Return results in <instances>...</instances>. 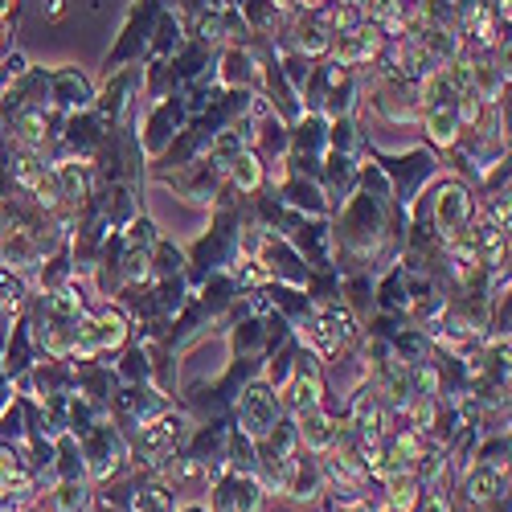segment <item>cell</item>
I'll return each mask as SVG.
<instances>
[{"mask_svg": "<svg viewBox=\"0 0 512 512\" xmlns=\"http://www.w3.org/2000/svg\"><path fill=\"white\" fill-rule=\"evenodd\" d=\"M41 345H46L54 357L70 353L74 349V336H78V324H82V304L78 295L70 291H50L46 304H41Z\"/></svg>", "mask_w": 512, "mask_h": 512, "instance_id": "cell-1", "label": "cell"}, {"mask_svg": "<svg viewBox=\"0 0 512 512\" xmlns=\"http://www.w3.org/2000/svg\"><path fill=\"white\" fill-rule=\"evenodd\" d=\"M238 418H242L246 439H254V443H263L275 431V422H279V398H275V390L267 386V381H254V386L242 394Z\"/></svg>", "mask_w": 512, "mask_h": 512, "instance_id": "cell-2", "label": "cell"}, {"mask_svg": "<svg viewBox=\"0 0 512 512\" xmlns=\"http://www.w3.org/2000/svg\"><path fill=\"white\" fill-rule=\"evenodd\" d=\"M127 340V320L119 316V312H103L99 320H91V324H78V336H74V357L78 361H91V357H99L103 349H119Z\"/></svg>", "mask_w": 512, "mask_h": 512, "instance_id": "cell-3", "label": "cell"}, {"mask_svg": "<svg viewBox=\"0 0 512 512\" xmlns=\"http://www.w3.org/2000/svg\"><path fill=\"white\" fill-rule=\"evenodd\" d=\"M435 226H439V238L443 242H455V238H467V226H472V197H467L463 185H443L435 193Z\"/></svg>", "mask_w": 512, "mask_h": 512, "instance_id": "cell-4", "label": "cell"}, {"mask_svg": "<svg viewBox=\"0 0 512 512\" xmlns=\"http://www.w3.org/2000/svg\"><path fill=\"white\" fill-rule=\"evenodd\" d=\"M185 418H160V422H144V435H140V451L152 459H168L177 451V443L185 439Z\"/></svg>", "mask_w": 512, "mask_h": 512, "instance_id": "cell-5", "label": "cell"}, {"mask_svg": "<svg viewBox=\"0 0 512 512\" xmlns=\"http://www.w3.org/2000/svg\"><path fill=\"white\" fill-rule=\"evenodd\" d=\"M82 459H91L87 467H91V476H95V480H107L115 467H119V459H123L119 435L111 431V426H99V431L91 435V443H87V451H82Z\"/></svg>", "mask_w": 512, "mask_h": 512, "instance_id": "cell-6", "label": "cell"}, {"mask_svg": "<svg viewBox=\"0 0 512 512\" xmlns=\"http://www.w3.org/2000/svg\"><path fill=\"white\" fill-rule=\"evenodd\" d=\"M381 50V29L377 25H357L336 41V62L340 66H357V62H373V54Z\"/></svg>", "mask_w": 512, "mask_h": 512, "instance_id": "cell-7", "label": "cell"}, {"mask_svg": "<svg viewBox=\"0 0 512 512\" xmlns=\"http://www.w3.org/2000/svg\"><path fill=\"white\" fill-rule=\"evenodd\" d=\"M50 173H54V181H58V197H62V205H82V201H87L91 181H87V173H82V164H78V160H62V164L50 168Z\"/></svg>", "mask_w": 512, "mask_h": 512, "instance_id": "cell-8", "label": "cell"}, {"mask_svg": "<svg viewBox=\"0 0 512 512\" xmlns=\"http://www.w3.org/2000/svg\"><path fill=\"white\" fill-rule=\"evenodd\" d=\"M291 398V410L295 414H304V410H316L320 406V373L308 365V361H300L295 365V381H291V390H287Z\"/></svg>", "mask_w": 512, "mask_h": 512, "instance_id": "cell-9", "label": "cell"}, {"mask_svg": "<svg viewBox=\"0 0 512 512\" xmlns=\"http://www.w3.org/2000/svg\"><path fill=\"white\" fill-rule=\"evenodd\" d=\"M463 488H467V500H472V504H492L504 492V472L484 463V467H476V472H467Z\"/></svg>", "mask_w": 512, "mask_h": 512, "instance_id": "cell-10", "label": "cell"}, {"mask_svg": "<svg viewBox=\"0 0 512 512\" xmlns=\"http://www.w3.org/2000/svg\"><path fill=\"white\" fill-rule=\"evenodd\" d=\"M295 418H300V439L308 443V451H328L336 443V426H332L328 414H320V406L295 414Z\"/></svg>", "mask_w": 512, "mask_h": 512, "instance_id": "cell-11", "label": "cell"}, {"mask_svg": "<svg viewBox=\"0 0 512 512\" xmlns=\"http://www.w3.org/2000/svg\"><path fill=\"white\" fill-rule=\"evenodd\" d=\"M0 254H5L9 267L25 271V267H33L41 259V246H37L33 230H13V234H5V242H0Z\"/></svg>", "mask_w": 512, "mask_h": 512, "instance_id": "cell-12", "label": "cell"}, {"mask_svg": "<svg viewBox=\"0 0 512 512\" xmlns=\"http://www.w3.org/2000/svg\"><path fill=\"white\" fill-rule=\"evenodd\" d=\"M426 136H431L439 148H451V144L459 140L455 103H447V107H426Z\"/></svg>", "mask_w": 512, "mask_h": 512, "instance_id": "cell-13", "label": "cell"}, {"mask_svg": "<svg viewBox=\"0 0 512 512\" xmlns=\"http://www.w3.org/2000/svg\"><path fill=\"white\" fill-rule=\"evenodd\" d=\"M381 422H386V410H381V402H377L373 394L357 398V406H353V426H357L361 443H377V439H381Z\"/></svg>", "mask_w": 512, "mask_h": 512, "instance_id": "cell-14", "label": "cell"}, {"mask_svg": "<svg viewBox=\"0 0 512 512\" xmlns=\"http://www.w3.org/2000/svg\"><path fill=\"white\" fill-rule=\"evenodd\" d=\"M13 136L25 152H37L41 144H46V115L41 111H25L17 123H13Z\"/></svg>", "mask_w": 512, "mask_h": 512, "instance_id": "cell-15", "label": "cell"}, {"mask_svg": "<svg viewBox=\"0 0 512 512\" xmlns=\"http://www.w3.org/2000/svg\"><path fill=\"white\" fill-rule=\"evenodd\" d=\"M230 173H234V185L242 193H254V189L263 185V168H259V160H254V152H246V148L230 160Z\"/></svg>", "mask_w": 512, "mask_h": 512, "instance_id": "cell-16", "label": "cell"}, {"mask_svg": "<svg viewBox=\"0 0 512 512\" xmlns=\"http://www.w3.org/2000/svg\"><path fill=\"white\" fill-rule=\"evenodd\" d=\"M418 504V480L414 476H394L390 480V500L381 504V512H410Z\"/></svg>", "mask_w": 512, "mask_h": 512, "instance_id": "cell-17", "label": "cell"}, {"mask_svg": "<svg viewBox=\"0 0 512 512\" xmlns=\"http://www.w3.org/2000/svg\"><path fill=\"white\" fill-rule=\"evenodd\" d=\"M9 173H13V181H17L21 189H29V193H33V185H37L41 177H46V164H41L33 152H17V156H13V164H9Z\"/></svg>", "mask_w": 512, "mask_h": 512, "instance_id": "cell-18", "label": "cell"}, {"mask_svg": "<svg viewBox=\"0 0 512 512\" xmlns=\"http://www.w3.org/2000/svg\"><path fill=\"white\" fill-rule=\"evenodd\" d=\"M82 508H87V488L78 480H62L54 488V512H82Z\"/></svg>", "mask_w": 512, "mask_h": 512, "instance_id": "cell-19", "label": "cell"}, {"mask_svg": "<svg viewBox=\"0 0 512 512\" xmlns=\"http://www.w3.org/2000/svg\"><path fill=\"white\" fill-rule=\"evenodd\" d=\"M238 152H242V132H226L218 144H213V160L218 164H230Z\"/></svg>", "mask_w": 512, "mask_h": 512, "instance_id": "cell-20", "label": "cell"}, {"mask_svg": "<svg viewBox=\"0 0 512 512\" xmlns=\"http://www.w3.org/2000/svg\"><path fill=\"white\" fill-rule=\"evenodd\" d=\"M0 300H5L9 308H21V300H25V287H21V279H13L9 271H0Z\"/></svg>", "mask_w": 512, "mask_h": 512, "instance_id": "cell-21", "label": "cell"}, {"mask_svg": "<svg viewBox=\"0 0 512 512\" xmlns=\"http://www.w3.org/2000/svg\"><path fill=\"white\" fill-rule=\"evenodd\" d=\"M152 242H156V234H152V222H148V218H140V222L132 226V234H127V246H144V250H148Z\"/></svg>", "mask_w": 512, "mask_h": 512, "instance_id": "cell-22", "label": "cell"}, {"mask_svg": "<svg viewBox=\"0 0 512 512\" xmlns=\"http://www.w3.org/2000/svg\"><path fill=\"white\" fill-rule=\"evenodd\" d=\"M300 46L308 50V54H320V50H328V33L316 25V29H304V37H300Z\"/></svg>", "mask_w": 512, "mask_h": 512, "instance_id": "cell-23", "label": "cell"}, {"mask_svg": "<svg viewBox=\"0 0 512 512\" xmlns=\"http://www.w3.org/2000/svg\"><path fill=\"white\" fill-rule=\"evenodd\" d=\"M422 512H451V504H447V496H439V492H431L422 500Z\"/></svg>", "mask_w": 512, "mask_h": 512, "instance_id": "cell-24", "label": "cell"}, {"mask_svg": "<svg viewBox=\"0 0 512 512\" xmlns=\"http://www.w3.org/2000/svg\"><path fill=\"white\" fill-rule=\"evenodd\" d=\"M447 9L451 13H463V17H472L480 9V0H447Z\"/></svg>", "mask_w": 512, "mask_h": 512, "instance_id": "cell-25", "label": "cell"}, {"mask_svg": "<svg viewBox=\"0 0 512 512\" xmlns=\"http://www.w3.org/2000/svg\"><path fill=\"white\" fill-rule=\"evenodd\" d=\"M13 9H17V0H0V21H5Z\"/></svg>", "mask_w": 512, "mask_h": 512, "instance_id": "cell-26", "label": "cell"}, {"mask_svg": "<svg viewBox=\"0 0 512 512\" xmlns=\"http://www.w3.org/2000/svg\"><path fill=\"white\" fill-rule=\"evenodd\" d=\"M181 512H205V508H201V504H189V508H181Z\"/></svg>", "mask_w": 512, "mask_h": 512, "instance_id": "cell-27", "label": "cell"}, {"mask_svg": "<svg viewBox=\"0 0 512 512\" xmlns=\"http://www.w3.org/2000/svg\"><path fill=\"white\" fill-rule=\"evenodd\" d=\"M0 33H5V29H0ZM0 41H5V37H0Z\"/></svg>", "mask_w": 512, "mask_h": 512, "instance_id": "cell-28", "label": "cell"}, {"mask_svg": "<svg viewBox=\"0 0 512 512\" xmlns=\"http://www.w3.org/2000/svg\"><path fill=\"white\" fill-rule=\"evenodd\" d=\"M308 5H316V0H308Z\"/></svg>", "mask_w": 512, "mask_h": 512, "instance_id": "cell-29", "label": "cell"}]
</instances>
